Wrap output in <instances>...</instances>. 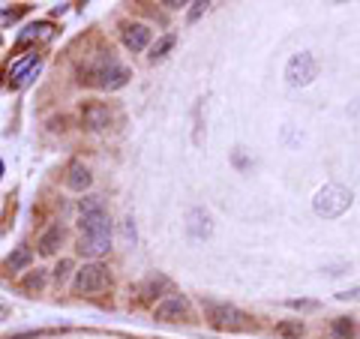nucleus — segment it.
<instances>
[{
	"mask_svg": "<svg viewBox=\"0 0 360 339\" xmlns=\"http://www.w3.org/2000/svg\"><path fill=\"white\" fill-rule=\"evenodd\" d=\"M78 225H82V241H78V253L82 255H105L112 249V223H108V211L103 204V198L90 195V198H82V207H78Z\"/></svg>",
	"mask_w": 360,
	"mask_h": 339,
	"instance_id": "1",
	"label": "nucleus"
},
{
	"mask_svg": "<svg viewBox=\"0 0 360 339\" xmlns=\"http://www.w3.org/2000/svg\"><path fill=\"white\" fill-rule=\"evenodd\" d=\"M352 204H354V193L343 183H327L313 198V211L324 219H339Z\"/></svg>",
	"mask_w": 360,
	"mask_h": 339,
	"instance_id": "2",
	"label": "nucleus"
},
{
	"mask_svg": "<svg viewBox=\"0 0 360 339\" xmlns=\"http://www.w3.org/2000/svg\"><path fill=\"white\" fill-rule=\"evenodd\" d=\"M73 288H75V294H103L105 288H112V271L99 262H90L75 273Z\"/></svg>",
	"mask_w": 360,
	"mask_h": 339,
	"instance_id": "3",
	"label": "nucleus"
},
{
	"mask_svg": "<svg viewBox=\"0 0 360 339\" xmlns=\"http://www.w3.org/2000/svg\"><path fill=\"white\" fill-rule=\"evenodd\" d=\"M87 82L90 84H99V87H105V91H120L129 78H133V73H129L126 66H120L114 57H108V61H103L99 66L93 69H87Z\"/></svg>",
	"mask_w": 360,
	"mask_h": 339,
	"instance_id": "4",
	"label": "nucleus"
},
{
	"mask_svg": "<svg viewBox=\"0 0 360 339\" xmlns=\"http://www.w3.org/2000/svg\"><path fill=\"white\" fill-rule=\"evenodd\" d=\"M315 78H318V61L309 52H300L285 63V84L288 87H306V84H313Z\"/></svg>",
	"mask_w": 360,
	"mask_h": 339,
	"instance_id": "5",
	"label": "nucleus"
},
{
	"mask_svg": "<svg viewBox=\"0 0 360 339\" xmlns=\"http://www.w3.org/2000/svg\"><path fill=\"white\" fill-rule=\"evenodd\" d=\"M207 318L216 331H243V327H249V315L240 312L237 306H228V303H210Z\"/></svg>",
	"mask_w": 360,
	"mask_h": 339,
	"instance_id": "6",
	"label": "nucleus"
},
{
	"mask_svg": "<svg viewBox=\"0 0 360 339\" xmlns=\"http://www.w3.org/2000/svg\"><path fill=\"white\" fill-rule=\"evenodd\" d=\"M186 234L193 237V241H207V237L213 234V223H210V213L204 207H193V211L186 213Z\"/></svg>",
	"mask_w": 360,
	"mask_h": 339,
	"instance_id": "7",
	"label": "nucleus"
},
{
	"mask_svg": "<svg viewBox=\"0 0 360 339\" xmlns=\"http://www.w3.org/2000/svg\"><path fill=\"white\" fill-rule=\"evenodd\" d=\"M112 123V112L103 103H84L82 105V126L87 129H105Z\"/></svg>",
	"mask_w": 360,
	"mask_h": 339,
	"instance_id": "8",
	"label": "nucleus"
},
{
	"mask_svg": "<svg viewBox=\"0 0 360 339\" xmlns=\"http://www.w3.org/2000/svg\"><path fill=\"white\" fill-rule=\"evenodd\" d=\"M39 69V54H27L24 61H15L13 66H9V84L13 87H22L27 78H33V73Z\"/></svg>",
	"mask_w": 360,
	"mask_h": 339,
	"instance_id": "9",
	"label": "nucleus"
},
{
	"mask_svg": "<svg viewBox=\"0 0 360 339\" xmlns=\"http://www.w3.org/2000/svg\"><path fill=\"white\" fill-rule=\"evenodd\" d=\"M153 315L159 318V322H186V318H189V306H186V301L174 297V301L159 303Z\"/></svg>",
	"mask_w": 360,
	"mask_h": 339,
	"instance_id": "10",
	"label": "nucleus"
},
{
	"mask_svg": "<svg viewBox=\"0 0 360 339\" xmlns=\"http://www.w3.org/2000/svg\"><path fill=\"white\" fill-rule=\"evenodd\" d=\"M147 43H150L147 24H123V45L129 52H144Z\"/></svg>",
	"mask_w": 360,
	"mask_h": 339,
	"instance_id": "11",
	"label": "nucleus"
},
{
	"mask_svg": "<svg viewBox=\"0 0 360 339\" xmlns=\"http://www.w3.org/2000/svg\"><path fill=\"white\" fill-rule=\"evenodd\" d=\"M52 33H54V24H52V22H39V24H30L27 31H22V33H18L15 45H18V48H24V45H30V43H43V39H48Z\"/></svg>",
	"mask_w": 360,
	"mask_h": 339,
	"instance_id": "12",
	"label": "nucleus"
},
{
	"mask_svg": "<svg viewBox=\"0 0 360 339\" xmlns=\"http://www.w3.org/2000/svg\"><path fill=\"white\" fill-rule=\"evenodd\" d=\"M90 183H93V177H90L87 165L84 163H69V168H66V186L75 189V193H84Z\"/></svg>",
	"mask_w": 360,
	"mask_h": 339,
	"instance_id": "13",
	"label": "nucleus"
},
{
	"mask_svg": "<svg viewBox=\"0 0 360 339\" xmlns=\"http://www.w3.org/2000/svg\"><path fill=\"white\" fill-rule=\"evenodd\" d=\"M60 241H63V228H60V225H52L43 237H39V253H43V255H54V253H57V246H60Z\"/></svg>",
	"mask_w": 360,
	"mask_h": 339,
	"instance_id": "14",
	"label": "nucleus"
},
{
	"mask_svg": "<svg viewBox=\"0 0 360 339\" xmlns=\"http://www.w3.org/2000/svg\"><path fill=\"white\" fill-rule=\"evenodd\" d=\"M30 262H33V253H30V246H18L15 253L6 258V271H24Z\"/></svg>",
	"mask_w": 360,
	"mask_h": 339,
	"instance_id": "15",
	"label": "nucleus"
},
{
	"mask_svg": "<svg viewBox=\"0 0 360 339\" xmlns=\"http://www.w3.org/2000/svg\"><path fill=\"white\" fill-rule=\"evenodd\" d=\"M43 285H45V273L43 271H30L24 276V282H22V292L24 294H33V292H43Z\"/></svg>",
	"mask_w": 360,
	"mask_h": 339,
	"instance_id": "16",
	"label": "nucleus"
},
{
	"mask_svg": "<svg viewBox=\"0 0 360 339\" xmlns=\"http://www.w3.org/2000/svg\"><path fill=\"white\" fill-rule=\"evenodd\" d=\"M174 43H177V39H174L172 33L163 36V39H159V43H156L153 48H150V61H163V57H165V54L174 48Z\"/></svg>",
	"mask_w": 360,
	"mask_h": 339,
	"instance_id": "17",
	"label": "nucleus"
},
{
	"mask_svg": "<svg viewBox=\"0 0 360 339\" xmlns=\"http://www.w3.org/2000/svg\"><path fill=\"white\" fill-rule=\"evenodd\" d=\"M354 336V322L352 318H336L333 322V339H352Z\"/></svg>",
	"mask_w": 360,
	"mask_h": 339,
	"instance_id": "18",
	"label": "nucleus"
},
{
	"mask_svg": "<svg viewBox=\"0 0 360 339\" xmlns=\"http://www.w3.org/2000/svg\"><path fill=\"white\" fill-rule=\"evenodd\" d=\"M276 333L285 336V339H300L303 336V324L300 322H283V324H276Z\"/></svg>",
	"mask_w": 360,
	"mask_h": 339,
	"instance_id": "19",
	"label": "nucleus"
},
{
	"mask_svg": "<svg viewBox=\"0 0 360 339\" xmlns=\"http://www.w3.org/2000/svg\"><path fill=\"white\" fill-rule=\"evenodd\" d=\"M189 6H193V9H189V24H195L198 18L204 15V9H207L210 3H207V0H195V3H189Z\"/></svg>",
	"mask_w": 360,
	"mask_h": 339,
	"instance_id": "20",
	"label": "nucleus"
},
{
	"mask_svg": "<svg viewBox=\"0 0 360 339\" xmlns=\"http://www.w3.org/2000/svg\"><path fill=\"white\" fill-rule=\"evenodd\" d=\"M69 271H73V262H69V258H63V262L54 267V279H57V282H63V279L69 276Z\"/></svg>",
	"mask_w": 360,
	"mask_h": 339,
	"instance_id": "21",
	"label": "nucleus"
},
{
	"mask_svg": "<svg viewBox=\"0 0 360 339\" xmlns=\"http://www.w3.org/2000/svg\"><path fill=\"white\" fill-rule=\"evenodd\" d=\"M336 297H339V301H360V285L357 288H348V292H339Z\"/></svg>",
	"mask_w": 360,
	"mask_h": 339,
	"instance_id": "22",
	"label": "nucleus"
},
{
	"mask_svg": "<svg viewBox=\"0 0 360 339\" xmlns=\"http://www.w3.org/2000/svg\"><path fill=\"white\" fill-rule=\"evenodd\" d=\"M123 234L129 237V241H135V223L133 219H123Z\"/></svg>",
	"mask_w": 360,
	"mask_h": 339,
	"instance_id": "23",
	"label": "nucleus"
},
{
	"mask_svg": "<svg viewBox=\"0 0 360 339\" xmlns=\"http://www.w3.org/2000/svg\"><path fill=\"white\" fill-rule=\"evenodd\" d=\"M39 331H24V333H13V336H0V339H36Z\"/></svg>",
	"mask_w": 360,
	"mask_h": 339,
	"instance_id": "24",
	"label": "nucleus"
},
{
	"mask_svg": "<svg viewBox=\"0 0 360 339\" xmlns=\"http://www.w3.org/2000/svg\"><path fill=\"white\" fill-rule=\"evenodd\" d=\"M234 165H237V168H246V165H249L246 156H243V147H237V151H234Z\"/></svg>",
	"mask_w": 360,
	"mask_h": 339,
	"instance_id": "25",
	"label": "nucleus"
},
{
	"mask_svg": "<svg viewBox=\"0 0 360 339\" xmlns=\"http://www.w3.org/2000/svg\"><path fill=\"white\" fill-rule=\"evenodd\" d=\"M288 306H294V309H315V303H313V301H292Z\"/></svg>",
	"mask_w": 360,
	"mask_h": 339,
	"instance_id": "26",
	"label": "nucleus"
},
{
	"mask_svg": "<svg viewBox=\"0 0 360 339\" xmlns=\"http://www.w3.org/2000/svg\"><path fill=\"white\" fill-rule=\"evenodd\" d=\"M6 318H9V309H6L3 303H0V322H6Z\"/></svg>",
	"mask_w": 360,
	"mask_h": 339,
	"instance_id": "27",
	"label": "nucleus"
},
{
	"mask_svg": "<svg viewBox=\"0 0 360 339\" xmlns=\"http://www.w3.org/2000/svg\"><path fill=\"white\" fill-rule=\"evenodd\" d=\"M3 172H6V168H3V163H0V177H3Z\"/></svg>",
	"mask_w": 360,
	"mask_h": 339,
	"instance_id": "28",
	"label": "nucleus"
}]
</instances>
